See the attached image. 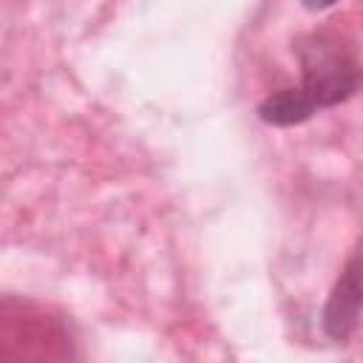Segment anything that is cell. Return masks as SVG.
Returning a JSON list of instances; mask_svg holds the SVG:
<instances>
[{
    "label": "cell",
    "instance_id": "1",
    "mask_svg": "<svg viewBox=\"0 0 363 363\" xmlns=\"http://www.w3.org/2000/svg\"><path fill=\"white\" fill-rule=\"evenodd\" d=\"M298 60H301V77L303 82L298 85L309 102L318 108L337 105L349 99L357 88V60L340 34L332 31H315L298 40L295 45Z\"/></svg>",
    "mask_w": 363,
    "mask_h": 363
},
{
    "label": "cell",
    "instance_id": "2",
    "mask_svg": "<svg viewBox=\"0 0 363 363\" xmlns=\"http://www.w3.org/2000/svg\"><path fill=\"white\" fill-rule=\"evenodd\" d=\"M357 306H360V286H357V255H354L343 269L340 281L335 284L323 312V326L332 340H346L352 335V329L357 326Z\"/></svg>",
    "mask_w": 363,
    "mask_h": 363
},
{
    "label": "cell",
    "instance_id": "3",
    "mask_svg": "<svg viewBox=\"0 0 363 363\" xmlns=\"http://www.w3.org/2000/svg\"><path fill=\"white\" fill-rule=\"evenodd\" d=\"M312 113H315V105L309 102V96L301 88H281L258 105V116L267 125H278V128L306 122Z\"/></svg>",
    "mask_w": 363,
    "mask_h": 363
}]
</instances>
